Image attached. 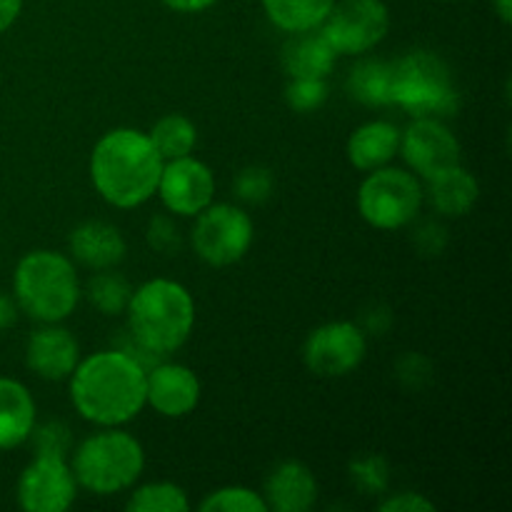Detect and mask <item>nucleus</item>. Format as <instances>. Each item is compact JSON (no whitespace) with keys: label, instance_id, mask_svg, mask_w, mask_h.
Here are the masks:
<instances>
[{"label":"nucleus","instance_id":"obj_1","mask_svg":"<svg viewBox=\"0 0 512 512\" xmlns=\"http://www.w3.org/2000/svg\"><path fill=\"white\" fill-rule=\"evenodd\" d=\"M70 403L98 428H120L145 408V368L123 350L88 355L70 373Z\"/></svg>","mask_w":512,"mask_h":512},{"label":"nucleus","instance_id":"obj_2","mask_svg":"<svg viewBox=\"0 0 512 512\" xmlns=\"http://www.w3.org/2000/svg\"><path fill=\"white\" fill-rule=\"evenodd\" d=\"M163 163L148 133L113 128L95 143L90 155V180L100 198L113 208H138L158 190Z\"/></svg>","mask_w":512,"mask_h":512},{"label":"nucleus","instance_id":"obj_3","mask_svg":"<svg viewBox=\"0 0 512 512\" xmlns=\"http://www.w3.org/2000/svg\"><path fill=\"white\" fill-rule=\"evenodd\" d=\"M128 333L155 358L175 353L195 328V300L185 285L153 278L133 290L128 300Z\"/></svg>","mask_w":512,"mask_h":512},{"label":"nucleus","instance_id":"obj_4","mask_svg":"<svg viewBox=\"0 0 512 512\" xmlns=\"http://www.w3.org/2000/svg\"><path fill=\"white\" fill-rule=\"evenodd\" d=\"M80 278L68 255L33 250L23 255L13 275V298L18 310L38 323H63L80 303Z\"/></svg>","mask_w":512,"mask_h":512},{"label":"nucleus","instance_id":"obj_5","mask_svg":"<svg viewBox=\"0 0 512 512\" xmlns=\"http://www.w3.org/2000/svg\"><path fill=\"white\" fill-rule=\"evenodd\" d=\"M75 483L93 495H115L130 490L145 468L143 445L120 428H103L75 448Z\"/></svg>","mask_w":512,"mask_h":512},{"label":"nucleus","instance_id":"obj_6","mask_svg":"<svg viewBox=\"0 0 512 512\" xmlns=\"http://www.w3.org/2000/svg\"><path fill=\"white\" fill-rule=\"evenodd\" d=\"M393 105L413 118H450L460 110L453 70L430 50H413L393 63Z\"/></svg>","mask_w":512,"mask_h":512},{"label":"nucleus","instance_id":"obj_7","mask_svg":"<svg viewBox=\"0 0 512 512\" xmlns=\"http://www.w3.org/2000/svg\"><path fill=\"white\" fill-rule=\"evenodd\" d=\"M423 185L418 175L400 168L370 170L358 188V210L378 230H400L418 218L423 208Z\"/></svg>","mask_w":512,"mask_h":512},{"label":"nucleus","instance_id":"obj_8","mask_svg":"<svg viewBox=\"0 0 512 512\" xmlns=\"http://www.w3.org/2000/svg\"><path fill=\"white\" fill-rule=\"evenodd\" d=\"M255 238L250 215L230 203H210L203 213L195 215L193 243L195 255L213 268H228L245 258Z\"/></svg>","mask_w":512,"mask_h":512},{"label":"nucleus","instance_id":"obj_9","mask_svg":"<svg viewBox=\"0 0 512 512\" xmlns=\"http://www.w3.org/2000/svg\"><path fill=\"white\" fill-rule=\"evenodd\" d=\"M318 30L338 55H363L388 35V5L383 0H338Z\"/></svg>","mask_w":512,"mask_h":512},{"label":"nucleus","instance_id":"obj_10","mask_svg":"<svg viewBox=\"0 0 512 512\" xmlns=\"http://www.w3.org/2000/svg\"><path fill=\"white\" fill-rule=\"evenodd\" d=\"M368 353V338L360 325L350 320H333L305 338L303 363L318 378H345L360 368Z\"/></svg>","mask_w":512,"mask_h":512},{"label":"nucleus","instance_id":"obj_11","mask_svg":"<svg viewBox=\"0 0 512 512\" xmlns=\"http://www.w3.org/2000/svg\"><path fill=\"white\" fill-rule=\"evenodd\" d=\"M75 495L78 483L68 455L35 453L18 480V505L28 512H65Z\"/></svg>","mask_w":512,"mask_h":512},{"label":"nucleus","instance_id":"obj_12","mask_svg":"<svg viewBox=\"0 0 512 512\" xmlns=\"http://www.w3.org/2000/svg\"><path fill=\"white\" fill-rule=\"evenodd\" d=\"M398 153L408 168L425 180L460 165L458 138L438 118H413V123L400 133Z\"/></svg>","mask_w":512,"mask_h":512},{"label":"nucleus","instance_id":"obj_13","mask_svg":"<svg viewBox=\"0 0 512 512\" xmlns=\"http://www.w3.org/2000/svg\"><path fill=\"white\" fill-rule=\"evenodd\" d=\"M155 193L160 195L168 213L180 215V218H195L213 203L215 175L203 160L193 158V155L165 160Z\"/></svg>","mask_w":512,"mask_h":512},{"label":"nucleus","instance_id":"obj_14","mask_svg":"<svg viewBox=\"0 0 512 512\" xmlns=\"http://www.w3.org/2000/svg\"><path fill=\"white\" fill-rule=\"evenodd\" d=\"M200 380L188 365L155 363L145 370V405L163 418H185L200 403Z\"/></svg>","mask_w":512,"mask_h":512},{"label":"nucleus","instance_id":"obj_15","mask_svg":"<svg viewBox=\"0 0 512 512\" xmlns=\"http://www.w3.org/2000/svg\"><path fill=\"white\" fill-rule=\"evenodd\" d=\"M80 363V345L75 335L60 323H43L25 345V365L38 378L58 383L70 378Z\"/></svg>","mask_w":512,"mask_h":512},{"label":"nucleus","instance_id":"obj_16","mask_svg":"<svg viewBox=\"0 0 512 512\" xmlns=\"http://www.w3.org/2000/svg\"><path fill=\"white\" fill-rule=\"evenodd\" d=\"M263 500L275 512H308L318 500V480L308 465L285 460L270 470Z\"/></svg>","mask_w":512,"mask_h":512},{"label":"nucleus","instance_id":"obj_17","mask_svg":"<svg viewBox=\"0 0 512 512\" xmlns=\"http://www.w3.org/2000/svg\"><path fill=\"white\" fill-rule=\"evenodd\" d=\"M68 250L73 260L90 270L115 268L125 258V238L105 220H85L70 230Z\"/></svg>","mask_w":512,"mask_h":512},{"label":"nucleus","instance_id":"obj_18","mask_svg":"<svg viewBox=\"0 0 512 512\" xmlns=\"http://www.w3.org/2000/svg\"><path fill=\"white\" fill-rule=\"evenodd\" d=\"M35 428V400L23 383L0 378V450L28 443Z\"/></svg>","mask_w":512,"mask_h":512},{"label":"nucleus","instance_id":"obj_19","mask_svg":"<svg viewBox=\"0 0 512 512\" xmlns=\"http://www.w3.org/2000/svg\"><path fill=\"white\" fill-rule=\"evenodd\" d=\"M400 150V130L388 120H370L348 138V160L363 173L388 165Z\"/></svg>","mask_w":512,"mask_h":512},{"label":"nucleus","instance_id":"obj_20","mask_svg":"<svg viewBox=\"0 0 512 512\" xmlns=\"http://www.w3.org/2000/svg\"><path fill=\"white\" fill-rule=\"evenodd\" d=\"M283 70L288 78H328L335 68L338 53L330 48L320 30L290 35L283 45Z\"/></svg>","mask_w":512,"mask_h":512},{"label":"nucleus","instance_id":"obj_21","mask_svg":"<svg viewBox=\"0 0 512 512\" xmlns=\"http://www.w3.org/2000/svg\"><path fill=\"white\" fill-rule=\"evenodd\" d=\"M428 198L430 205L445 218H463L480 198L478 178L463 165H453L428 180Z\"/></svg>","mask_w":512,"mask_h":512},{"label":"nucleus","instance_id":"obj_22","mask_svg":"<svg viewBox=\"0 0 512 512\" xmlns=\"http://www.w3.org/2000/svg\"><path fill=\"white\" fill-rule=\"evenodd\" d=\"M350 98L368 108L393 105V63L378 58H365L355 65L345 80Z\"/></svg>","mask_w":512,"mask_h":512},{"label":"nucleus","instance_id":"obj_23","mask_svg":"<svg viewBox=\"0 0 512 512\" xmlns=\"http://www.w3.org/2000/svg\"><path fill=\"white\" fill-rule=\"evenodd\" d=\"M335 0H263L270 23L283 33H310L323 25Z\"/></svg>","mask_w":512,"mask_h":512},{"label":"nucleus","instance_id":"obj_24","mask_svg":"<svg viewBox=\"0 0 512 512\" xmlns=\"http://www.w3.org/2000/svg\"><path fill=\"white\" fill-rule=\"evenodd\" d=\"M150 143L155 145L158 155L163 160H175L185 158V155H193L195 145H198V128L190 118L180 113H168L153 125V130L148 133Z\"/></svg>","mask_w":512,"mask_h":512},{"label":"nucleus","instance_id":"obj_25","mask_svg":"<svg viewBox=\"0 0 512 512\" xmlns=\"http://www.w3.org/2000/svg\"><path fill=\"white\" fill-rule=\"evenodd\" d=\"M85 298L93 305L98 313L103 315H120L128 308V300L133 295V288L128 285V280L120 273H113V268L108 270H95V275H90V280L85 283Z\"/></svg>","mask_w":512,"mask_h":512},{"label":"nucleus","instance_id":"obj_26","mask_svg":"<svg viewBox=\"0 0 512 512\" xmlns=\"http://www.w3.org/2000/svg\"><path fill=\"white\" fill-rule=\"evenodd\" d=\"M130 512H185L190 510L188 493L175 483H148L130 493Z\"/></svg>","mask_w":512,"mask_h":512},{"label":"nucleus","instance_id":"obj_27","mask_svg":"<svg viewBox=\"0 0 512 512\" xmlns=\"http://www.w3.org/2000/svg\"><path fill=\"white\" fill-rule=\"evenodd\" d=\"M200 512H268L263 495L245 485H225L205 495Z\"/></svg>","mask_w":512,"mask_h":512},{"label":"nucleus","instance_id":"obj_28","mask_svg":"<svg viewBox=\"0 0 512 512\" xmlns=\"http://www.w3.org/2000/svg\"><path fill=\"white\" fill-rule=\"evenodd\" d=\"M350 480L363 495H383L390 483V465L383 455H363L350 463Z\"/></svg>","mask_w":512,"mask_h":512},{"label":"nucleus","instance_id":"obj_29","mask_svg":"<svg viewBox=\"0 0 512 512\" xmlns=\"http://www.w3.org/2000/svg\"><path fill=\"white\" fill-rule=\"evenodd\" d=\"M328 78H290L285 85V103L295 113H315L328 100Z\"/></svg>","mask_w":512,"mask_h":512},{"label":"nucleus","instance_id":"obj_30","mask_svg":"<svg viewBox=\"0 0 512 512\" xmlns=\"http://www.w3.org/2000/svg\"><path fill=\"white\" fill-rule=\"evenodd\" d=\"M275 178L268 168L263 165H250V168H243L235 178V195L245 203H265V200L273 195Z\"/></svg>","mask_w":512,"mask_h":512},{"label":"nucleus","instance_id":"obj_31","mask_svg":"<svg viewBox=\"0 0 512 512\" xmlns=\"http://www.w3.org/2000/svg\"><path fill=\"white\" fill-rule=\"evenodd\" d=\"M148 243L158 253L175 255L180 250L183 238H180V230L173 223V218H168V215H155L148 225Z\"/></svg>","mask_w":512,"mask_h":512},{"label":"nucleus","instance_id":"obj_32","mask_svg":"<svg viewBox=\"0 0 512 512\" xmlns=\"http://www.w3.org/2000/svg\"><path fill=\"white\" fill-rule=\"evenodd\" d=\"M30 440L35 443V453H70V430L63 423H48L43 428H33Z\"/></svg>","mask_w":512,"mask_h":512},{"label":"nucleus","instance_id":"obj_33","mask_svg":"<svg viewBox=\"0 0 512 512\" xmlns=\"http://www.w3.org/2000/svg\"><path fill=\"white\" fill-rule=\"evenodd\" d=\"M380 512H435V503L420 493H398L378 505Z\"/></svg>","mask_w":512,"mask_h":512},{"label":"nucleus","instance_id":"obj_34","mask_svg":"<svg viewBox=\"0 0 512 512\" xmlns=\"http://www.w3.org/2000/svg\"><path fill=\"white\" fill-rule=\"evenodd\" d=\"M445 243H448V235H445V228H440L438 223H425L415 233V245H418V250L423 255H440Z\"/></svg>","mask_w":512,"mask_h":512},{"label":"nucleus","instance_id":"obj_35","mask_svg":"<svg viewBox=\"0 0 512 512\" xmlns=\"http://www.w3.org/2000/svg\"><path fill=\"white\" fill-rule=\"evenodd\" d=\"M420 360H423V355L410 353V355H405V358L398 363V378L403 380V383L408 385V388H413V390L420 388V385L428 383L430 373H433V370H423V373H420V370H418Z\"/></svg>","mask_w":512,"mask_h":512},{"label":"nucleus","instance_id":"obj_36","mask_svg":"<svg viewBox=\"0 0 512 512\" xmlns=\"http://www.w3.org/2000/svg\"><path fill=\"white\" fill-rule=\"evenodd\" d=\"M15 320H18V303H15V298H10L8 293L0 290V333L13 328Z\"/></svg>","mask_w":512,"mask_h":512},{"label":"nucleus","instance_id":"obj_37","mask_svg":"<svg viewBox=\"0 0 512 512\" xmlns=\"http://www.w3.org/2000/svg\"><path fill=\"white\" fill-rule=\"evenodd\" d=\"M160 3L168 5L175 13H203V10H208L218 0H160Z\"/></svg>","mask_w":512,"mask_h":512},{"label":"nucleus","instance_id":"obj_38","mask_svg":"<svg viewBox=\"0 0 512 512\" xmlns=\"http://www.w3.org/2000/svg\"><path fill=\"white\" fill-rule=\"evenodd\" d=\"M20 10H23V0H0V33H5L18 20Z\"/></svg>","mask_w":512,"mask_h":512},{"label":"nucleus","instance_id":"obj_39","mask_svg":"<svg viewBox=\"0 0 512 512\" xmlns=\"http://www.w3.org/2000/svg\"><path fill=\"white\" fill-rule=\"evenodd\" d=\"M493 8L505 25L512 23V0H493Z\"/></svg>","mask_w":512,"mask_h":512}]
</instances>
